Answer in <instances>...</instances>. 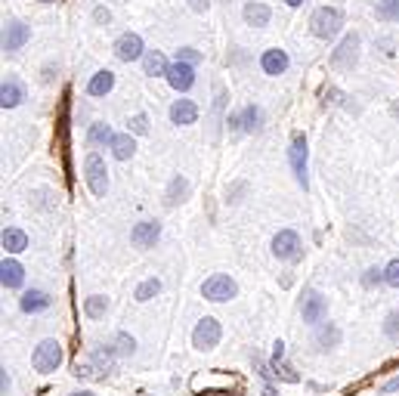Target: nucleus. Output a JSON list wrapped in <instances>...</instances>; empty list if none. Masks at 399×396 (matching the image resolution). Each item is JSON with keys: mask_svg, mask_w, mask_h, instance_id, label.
Listing matches in <instances>:
<instances>
[{"mask_svg": "<svg viewBox=\"0 0 399 396\" xmlns=\"http://www.w3.org/2000/svg\"><path fill=\"white\" fill-rule=\"evenodd\" d=\"M341 25H344V13L337 10V6H319L316 13H313V19H310V28H313V35L322 38V40H331L341 31Z\"/></svg>", "mask_w": 399, "mask_h": 396, "instance_id": "obj_1", "label": "nucleus"}, {"mask_svg": "<svg viewBox=\"0 0 399 396\" xmlns=\"http://www.w3.org/2000/svg\"><path fill=\"white\" fill-rule=\"evenodd\" d=\"M31 362H35V368L40 375L56 372V368L62 366V347H59V341H53V338L40 341L38 350H35V356H31Z\"/></svg>", "mask_w": 399, "mask_h": 396, "instance_id": "obj_2", "label": "nucleus"}, {"mask_svg": "<svg viewBox=\"0 0 399 396\" xmlns=\"http://www.w3.org/2000/svg\"><path fill=\"white\" fill-rule=\"evenodd\" d=\"M359 35H347L344 40H341V47L335 50V53H331V65H335L337 72H353V65L359 62Z\"/></svg>", "mask_w": 399, "mask_h": 396, "instance_id": "obj_3", "label": "nucleus"}, {"mask_svg": "<svg viewBox=\"0 0 399 396\" xmlns=\"http://www.w3.org/2000/svg\"><path fill=\"white\" fill-rule=\"evenodd\" d=\"M288 158H291L294 180L300 183L303 189H307V186H310V176H307V137H303V133H294V137H291V149H288Z\"/></svg>", "mask_w": 399, "mask_h": 396, "instance_id": "obj_4", "label": "nucleus"}, {"mask_svg": "<svg viewBox=\"0 0 399 396\" xmlns=\"http://www.w3.org/2000/svg\"><path fill=\"white\" fill-rule=\"evenodd\" d=\"M84 174H87V186L93 196L103 198L108 192V176H106V162L96 155V152H90L87 162H84Z\"/></svg>", "mask_w": 399, "mask_h": 396, "instance_id": "obj_5", "label": "nucleus"}, {"mask_svg": "<svg viewBox=\"0 0 399 396\" xmlns=\"http://www.w3.org/2000/svg\"><path fill=\"white\" fill-rule=\"evenodd\" d=\"M201 294H205L208 300H214V303H226V300H232L235 294H239V285H235L229 276H210V279L201 285Z\"/></svg>", "mask_w": 399, "mask_h": 396, "instance_id": "obj_6", "label": "nucleus"}, {"mask_svg": "<svg viewBox=\"0 0 399 396\" xmlns=\"http://www.w3.org/2000/svg\"><path fill=\"white\" fill-rule=\"evenodd\" d=\"M260 128H263V112L257 106H245L242 112L229 118V130L235 133H260Z\"/></svg>", "mask_w": 399, "mask_h": 396, "instance_id": "obj_7", "label": "nucleus"}, {"mask_svg": "<svg viewBox=\"0 0 399 396\" xmlns=\"http://www.w3.org/2000/svg\"><path fill=\"white\" fill-rule=\"evenodd\" d=\"M220 334H223V332H220V322H217V319L205 316L198 325H195V332H192V344H195L198 350H214L217 344H220Z\"/></svg>", "mask_w": 399, "mask_h": 396, "instance_id": "obj_8", "label": "nucleus"}, {"mask_svg": "<svg viewBox=\"0 0 399 396\" xmlns=\"http://www.w3.org/2000/svg\"><path fill=\"white\" fill-rule=\"evenodd\" d=\"M112 359H115V350L112 347H99L87 362H84V366H78V375H84V378L106 375L108 368H112Z\"/></svg>", "mask_w": 399, "mask_h": 396, "instance_id": "obj_9", "label": "nucleus"}, {"mask_svg": "<svg viewBox=\"0 0 399 396\" xmlns=\"http://www.w3.org/2000/svg\"><path fill=\"white\" fill-rule=\"evenodd\" d=\"M115 56L121 59V62H137V59L146 56V47H142V38L140 35H121L115 40Z\"/></svg>", "mask_w": 399, "mask_h": 396, "instance_id": "obj_10", "label": "nucleus"}, {"mask_svg": "<svg viewBox=\"0 0 399 396\" xmlns=\"http://www.w3.org/2000/svg\"><path fill=\"white\" fill-rule=\"evenodd\" d=\"M273 254H276L279 260H297V257H300V239H297L294 230L276 232V239H273Z\"/></svg>", "mask_w": 399, "mask_h": 396, "instance_id": "obj_11", "label": "nucleus"}, {"mask_svg": "<svg viewBox=\"0 0 399 396\" xmlns=\"http://www.w3.org/2000/svg\"><path fill=\"white\" fill-rule=\"evenodd\" d=\"M325 316H328V300L322 298L319 291H310L307 298H303V322L319 325Z\"/></svg>", "mask_w": 399, "mask_h": 396, "instance_id": "obj_12", "label": "nucleus"}, {"mask_svg": "<svg viewBox=\"0 0 399 396\" xmlns=\"http://www.w3.org/2000/svg\"><path fill=\"white\" fill-rule=\"evenodd\" d=\"M158 235H161V223L158 220H142L133 226V232H130V242L137 248H152L158 242Z\"/></svg>", "mask_w": 399, "mask_h": 396, "instance_id": "obj_13", "label": "nucleus"}, {"mask_svg": "<svg viewBox=\"0 0 399 396\" xmlns=\"http://www.w3.org/2000/svg\"><path fill=\"white\" fill-rule=\"evenodd\" d=\"M31 38V28L25 22H10L4 31V50L6 53H16V50H22L25 44H28Z\"/></svg>", "mask_w": 399, "mask_h": 396, "instance_id": "obj_14", "label": "nucleus"}, {"mask_svg": "<svg viewBox=\"0 0 399 396\" xmlns=\"http://www.w3.org/2000/svg\"><path fill=\"white\" fill-rule=\"evenodd\" d=\"M164 78H167V84H171L174 90H189L195 84V72H192L189 62H174L171 69H167Z\"/></svg>", "mask_w": 399, "mask_h": 396, "instance_id": "obj_15", "label": "nucleus"}, {"mask_svg": "<svg viewBox=\"0 0 399 396\" xmlns=\"http://www.w3.org/2000/svg\"><path fill=\"white\" fill-rule=\"evenodd\" d=\"M260 69L266 72V74H285V69H288V53L285 50H279V47H273V50H266V53L260 56Z\"/></svg>", "mask_w": 399, "mask_h": 396, "instance_id": "obj_16", "label": "nucleus"}, {"mask_svg": "<svg viewBox=\"0 0 399 396\" xmlns=\"http://www.w3.org/2000/svg\"><path fill=\"white\" fill-rule=\"evenodd\" d=\"M19 307H22V313H44V310L50 307V294L40 291V288H31L19 298Z\"/></svg>", "mask_w": 399, "mask_h": 396, "instance_id": "obj_17", "label": "nucleus"}, {"mask_svg": "<svg viewBox=\"0 0 399 396\" xmlns=\"http://www.w3.org/2000/svg\"><path fill=\"white\" fill-rule=\"evenodd\" d=\"M171 121L174 124H195L198 121V106L192 99H176L171 106Z\"/></svg>", "mask_w": 399, "mask_h": 396, "instance_id": "obj_18", "label": "nucleus"}, {"mask_svg": "<svg viewBox=\"0 0 399 396\" xmlns=\"http://www.w3.org/2000/svg\"><path fill=\"white\" fill-rule=\"evenodd\" d=\"M25 99V90H22V84L16 81V78H6L4 81V87H0V106L4 108H16Z\"/></svg>", "mask_w": 399, "mask_h": 396, "instance_id": "obj_19", "label": "nucleus"}, {"mask_svg": "<svg viewBox=\"0 0 399 396\" xmlns=\"http://www.w3.org/2000/svg\"><path fill=\"white\" fill-rule=\"evenodd\" d=\"M269 19H273V10H269L266 4H245V22L254 25V28H263V25H269Z\"/></svg>", "mask_w": 399, "mask_h": 396, "instance_id": "obj_20", "label": "nucleus"}, {"mask_svg": "<svg viewBox=\"0 0 399 396\" xmlns=\"http://www.w3.org/2000/svg\"><path fill=\"white\" fill-rule=\"evenodd\" d=\"M22 279H25L22 264H16V260H4V266H0V282H4V288H19Z\"/></svg>", "mask_w": 399, "mask_h": 396, "instance_id": "obj_21", "label": "nucleus"}, {"mask_svg": "<svg viewBox=\"0 0 399 396\" xmlns=\"http://www.w3.org/2000/svg\"><path fill=\"white\" fill-rule=\"evenodd\" d=\"M112 87H115V74L108 72V69H103V72H96V74L90 78L87 94H90V96H106Z\"/></svg>", "mask_w": 399, "mask_h": 396, "instance_id": "obj_22", "label": "nucleus"}, {"mask_svg": "<svg viewBox=\"0 0 399 396\" xmlns=\"http://www.w3.org/2000/svg\"><path fill=\"white\" fill-rule=\"evenodd\" d=\"M167 59L158 53V50H146V56H142V72L152 74V78H158V74H167Z\"/></svg>", "mask_w": 399, "mask_h": 396, "instance_id": "obj_23", "label": "nucleus"}, {"mask_svg": "<svg viewBox=\"0 0 399 396\" xmlns=\"http://www.w3.org/2000/svg\"><path fill=\"white\" fill-rule=\"evenodd\" d=\"M112 152H115L118 162H127V158H133V152H137V142H133L130 133H118L112 142Z\"/></svg>", "mask_w": 399, "mask_h": 396, "instance_id": "obj_24", "label": "nucleus"}, {"mask_svg": "<svg viewBox=\"0 0 399 396\" xmlns=\"http://www.w3.org/2000/svg\"><path fill=\"white\" fill-rule=\"evenodd\" d=\"M4 248L10 251V254H19V251L28 248V235L22 230H4Z\"/></svg>", "mask_w": 399, "mask_h": 396, "instance_id": "obj_25", "label": "nucleus"}, {"mask_svg": "<svg viewBox=\"0 0 399 396\" xmlns=\"http://www.w3.org/2000/svg\"><path fill=\"white\" fill-rule=\"evenodd\" d=\"M115 137H118V133H112V128H108V124H93L90 133H87V142H90V146H106V142L112 146Z\"/></svg>", "mask_w": 399, "mask_h": 396, "instance_id": "obj_26", "label": "nucleus"}, {"mask_svg": "<svg viewBox=\"0 0 399 396\" xmlns=\"http://www.w3.org/2000/svg\"><path fill=\"white\" fill-rule=\"evenodd\" d=\"M186 196H189V183H186L183 176H174V180H171V186H167V196H164V201L174 208V205H180V201H183Z\"/></svg>", "mask_w": 399, "mask_h": 396, "instance_id": "obj_27", "label": "nucleus"}, {"mask_svg": "<svg viewBox=\"0 0 399 396\" xmlns=\"http://www.w3.org/2000/svg\"><path fill=\"white\" fill-rule=\"evenodd\" d=\"M316 344H319V350L337 347V344H341V332H337L335 325H325V328H322V332L316 334Z\"/></svg>", "mask_w": 399, "mask_h": 396, "instance_id": "obj_28", "label": "nucleus"}, {"mask_svg": "<svg viewBox=\"0 0 399 396\" xmlns=\"http://www.w3.org/2000/svg\"><path fill=\"white\" fill-rule=\"evenodd\" d=\"M375 13H378V19H384V22H399V0H381Z\"/></svg>", "mask_w": 399, "mask_h": 396, "instance_id": "obj_29", "label": "nucleus"}, {"mask_svg": "<svg viewBox=\"0 0 399 396\" xmlns=\"http://www.w3.org/2000/svg\"><path fill=\"white\" fill-rule=\"evenodd\" d=\"M84 310H87V316H90V319H99V316H106L108 300H106V298H99V294H93V298H87V303H84Z\"/></svg>", "mask_w": 399, "mask_h": 396, "instance_id": "obj_30", "label": "nucleus"}, {"mask_svg": "<svg viewBox=\"0 0 399 396\" xmlns=\"http://www.w3.org/2000/svg\"><path fill=\"white\" fill-rule=\"evenodd\" d=\"M158 291H161V282H158V279H146V282H142L140 288H137V294H133V298H137L140 303H146V300L155 298Z\"/></svg>", "mask_w": 399, "mask_h": 396, "instance_id": "obj_31", "label": "nucleus"}, {"mask_svg": "<svg viewBox=\"0 0 399 396\" xmlns=\"http://www.w3.org/2000/svg\"><path fill=\"white\" fill-rule=\"evenodd\" d=\"M137 350V341L130 338V334H115V353H121V356H130V353Z\"/></svg>", "mask_w": 399, "mask_h": 396, "instance_id": "obj_32", "label": "nucleus"}, {"mask_svg": "<svg viewBox=\"0 0 399 396\" xmlns=\"http://www.w3.org/2000/svg\"><path fill=\"white\" fill-rule=\"evenodd\" d=\"M176 62L195 65V62H201V53H198V50H192V47H183V50H176Z\"/></svg>", "mask_w": 399, "mask_h": 396, "instance_id": "obj_33", "label": "nucleus"}, {"mask_svg": "<svg viewBox=\"0 0 399 396\" xmlns=\"http://www.w3.org/2000/svg\"><path fill=\"white\" fill-rule=\"evenodd\" d=\"M384 282L393 285V288H399V260H390L387 269H384Z\"/></svg>", "mask_w": 399, "mask_h": 396, "instance_id": "obj_34", "label": "nucleus"}, {"mask_svg": "<svg viewBox=\"0 0 399 396\" xmlns=\"http://www.w3.org/2000/svg\"><path fill=\"white\" fill-rule=\"evenodd\" d=\"M378 282H384V273H381V269H365V276H362L365 288H375Z\"/></svg>", "mask_w": 399, "mask_h": 396, "instance_id": "obj_35", "label": "nucleus"}, {"mask_svg": "<svg viewBox=\"0 0 399 396\" xmlns=\"http://www.w3.org/2000/svg\"><path fill=\"white\" fill-rule=\"evenodd\" d=\"M384 332H387V338H399V313L384 319Z\"/></svg>", "mask_w": 399, "mask_h": 396, "instance_id": "obj_36", "label": "nucleus"}, {"mask_svg": "<svg viewBox=\"0 0 399 396\" xmlns=\"http://www.w3.org/2000/svg\"><path fill=\"white\" fill-rule=\"evenodd\" d=\"M130 130L133 133H149V118L146 115H133L130 118Z\"/></svg>", "mask_w": 399, "mask_h": 396, "instance_id": "obj_37", "label": "nucleus"}, {"mask_svg": "<svg viewBox=\"0 0 399 396\" xmlns=\"http://www.w3.org/2000/svg\"><path fill=\"white\" fill-rule=\"evenodd\" d=\"M93 22H99V25H108V22H112V13H108L106 6H96V10H93Z\"/></svg>", "mask_w": 399, "mask_h": 396, "instance_id": "obj_38", "label": "nucleus"}, {"mask_svg": "<svg viewBox=\"0 0 399 396\" xmlns=\"http://www.w3.org/2000/svg\"><path fill=\"white\" fill-rule=\"evenodd\" d=\"M189 6L195 13H208V6H210V0H189Z\"/></svg>", "mask_w": 399, "mask_h": 396, "instance_id": "obj_39", "label": "nucleus"}, {"mask_svg": "<svg viewBox=\"0 0 399 396\" xmlns=\"http://www.w3.org/2000/svg\"><path fill=\"white\" fill-rule=\"evenodd\" d=\"M393 390H399V378H393V381L384 384V393H393Z\"/></svg>", "mask_w": 399, "mask_h": 396, "instance_id": "obj_40", "label": "nucleus"}, {"mask_svg": "<svg viewBox=\"0 0 399 396\" xmlns=\"http://www.w3.org/2000/svg\"><path fill=\"white\" fill-rule=\"evenodd\" d=\"M390 112H393V118H399V99H396L393 106H390Z\"/></svg>", "mask_w": 399, "mask_h": 396, "instance_id": "obj_41", "label": "nucleus"}, {"mask_svg": "<svg viewBox=\"0 0 399 396\" xmlns=\"http://www.w3.org/2000/svg\"><path fill=\"white\" fill-rule=\"evenodd\" d=\"M285 4H288V6H300L303 0H285Z\"/></svg>", "mask_w": 399, "mask_h": 396, "instance_id": "obj_42", "label": "nucleus"}, {"mask_svg": "<svg viewBox=\"0 0 399 396\" xmlns=\"http://www.w3.org/2000/svg\"><path fill=\"white\" fill-rule=\"evenodd\" d=\"M40 4H56V0H40Z\"/></svg>", "mask_w": 399, "mask_h": 396, "instance_id": "obj_43", "label": "nucleus"}, {"mask_svg": "<svg viewBox=\"0 0 399 396\" xmlns=\"http://www.w3.org/2000/svg\"><path fill=\"white\" fill-rule=\"evenodd\" d=\"M72 396H90V393H72Z\"/></svg>", "mask_w": 399, "mask_h": 396, "instance_id": "obj_44", "label": "nucleus"}]
</instances>
